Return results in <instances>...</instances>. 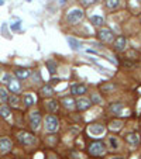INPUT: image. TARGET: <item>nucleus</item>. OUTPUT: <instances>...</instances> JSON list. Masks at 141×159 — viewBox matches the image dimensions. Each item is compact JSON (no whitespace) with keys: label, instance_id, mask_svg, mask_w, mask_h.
<instances>
[{"label":"nucleus","instance_id":"nucleus-15","mask_svg":"<svg viewBox=\"0 0 141 159\" xmlns=\"http://www.w3.org/2000/svg\"><path fill=\"white\" fill-rule=\"evenodd\" d=\"M123 109H124V106H123V103H120V102L112 103L109 107V110L112 114H120L121 111H123Z\"/></svg>","mask_w":141,"mask_h":159},{"label":"nucleus","instance_id":"nucleus-8","mask_svg":"<svg viewBox=\"0 0 141 159\" xmlns=\"http://www.w3.org/2000/svg\"><path fill=\"white\" fill-rule=\"evenodd\" d=\"M126 141H127V144L131 145V147H137L141 141V137L138 132H129V134L126 135Z\"/></svg>","mask_w":141,"mask_h":159},{"label":"nucleus","instance_id":"nucleus-28","mask_svg":"<svg viewBox=\"0 0 141 159\" xmlns=\"http://www.w3.org/2000/svg\"><path fill=\"white\" fill-rule=\"evenodd\" d=\"M8 103H10L12 106H17V104L20 103V99H18V96H17V94H13V96H10V97H8Z\"/></svg>","mask_w":141,"mask_h":159},{"label":"nucleus","instance_id":"nucleus-29","mask_svg":"<svg viewBox=\"0 0 141 159\" xmlns=\"http://www.w3.org/2000/svg\"><path fill=\"white\" fill-rule=\"evenodd\" d=\"M90 102L96 103V104H102V99H100V96H99V94L92 93V96H90Z\"/></svg>","mask_w":141,"mask_h":159},{"label":"nucleus","instance_id":"nucleus-23","mask_svg":"<svg viewBox=\"0 0 141 159\" xmlns=\"http://www.w3.org/2000/svg\"><path fill=\"white\" fill-rule=\"evenodd\" d=\"M8 93H7V89L4 87H0V103H7L8 102Z\"/></svg>","mask_w":141,"mask_h":159},{"label":"nucleus","instance_id":"nucleus-20","mask_svg":"<svg viewBox=\"0 0 141 159\" xmlns=\"http://www.w3.org/2000/svg\"><path fill=\"white\" fill-rule=\"evenodd\" d=\"M90 21H92L93 25H97V27H100V25L105 24V18L102 16H92L90 17Z\"/></svg>","mask_w":141,"mask_h":159},{"label":"nucleus","instance_id":"nucleus-35","mask_svg":"<svg viewBox=\"0 0 141 159\" xmlns=\"http://www.w3.org/2000/svg\"><path fill=\"white\" fill-rule=\"evenodd\" d=\"M109 159H124L123 156H112V158H109Z\"/></svg>","mask_w":141,"mask_h":159},{"label":"nucleus","instance_id":"nucleus-18","mask_svg":"<svg viewBox=\"0 0 141 159\" xmlns=\"http://www.w3.org/2000/svg\"><path fill=\"white\" fill-rule=\"evenodd\" d=\"M109 128L112 131L121 130V128H123V121H121V120H113V121L109 124Z\"/></svg>","mask_w":141,"mask_h":159},{"label":"nucleus","instance_id":"nucleus-5","mask_svg":"<svg viewBox=\"0 0 141 159\" xmlns=\"http://www.w3.org/2000/svg\"><path fill=\"white\" fill-rule=\"evenodd\" d=\"M97 35H99V38H100V41H103V42H112V41H114V34H113V31L110 28H100L99 30V33H97Z\"/></svg>","mask_w":141,"mask_h":159},{"label":"nucleus","instance_id":"nucleus-13","mask_svg":"<svg viewBox=\"0 0 141 159\" xmlns=\"http://www.w3.org/2000/svg\"><path fill=\"white\" fill-rule=\"evenodd\" d=\"M8 90H10V92H13L14 94L20 93V92H21V85H20V82H18V79L13 78L12 80L8 82Z\"/></svg>","mask_w":141,"mask_h":159},{"label":"nucleus","instance_id":"nucleus-33","mask_svg":"<svg viewBox=\"0 0 141 159\" xmlns=\"http://www.w3.org/2000/svg\"><path fill=\"white\" fill-rule=\"evenodd\" d=\"M12 79H13V76H12V75H10V73H6V75L3 76V79H2V80H3V82H6V83H8V82L12 80Z\"/></svg>","mask_w":141,"mask_h":159},{"label":"nucleus","instance_id":"nucleus-10","mask_svg":"<svg viewBox=\"0 0 141 159\" xmlns=\"http://www.w3.org/2000/svg\"><path fill=\"white\" fill-rule=\"evenodd\" d=\"M127 47V40H126L124 35H119V37L114 40V49L117 52H123Z\"/></svg>","mask_w":141,"mask_h":159},{"label":"nucleus","instance_id":"nucleus-24","mask_svg":"<svg viewBox=\"0 0 141 159\" xmlns=\"http://www.w3.org/2000/svg\"><path fill=\"white\" fill-rule=\"evenodd\" d=\"M47 109H48V111H51V113H55V111L58 110V102H56V100H49V102L47 103Z\"/></svg>","mask_w":141,"mask_h":159},{"label":"nucleus","instance_id":"nucleus-34","mask_svg":"<svg viewBox=\"0 0 141 159\" xmlns=\"http://www.w3.org/2000/svg\"><path fill=\"white\" fill-rule=\"evenodd\" d=\"M86 52L88 54H96V51H95V49H86Z\"/></svg>","mask_w":141,"mask_h":159},{"label":"nucleus","instance_id":"nucleus-26","mask_svg":"<svg viewBox=\"0 0 141 159\" xmlns=\"http://www.w3.org/2000/svg\"><path fill=\"white\" fill-rule=\"evenodd\" d=\"M47 68H48V70H49V73L51 75H55L56 73V63L54 61H47Z\"/></svg>","mask_w":141,"mask_h":159},{"label":"nucleus","instance_id":"nucleus-11","mask_svg":"<svg viewBox=\"0 0 141 159\" xmlns=\"http://www.w3.org/2000/svg\"><path fill=\"white\" fill-rule=\"evenodd\" d=\"M90 106H92V103H90V100H89L88 97H81L76 100V110L78 111L88 110V109H90Z\"/></svg>","mask_w":141,"mask_h":159},{"label":"nucleus","instance_id":"nucleus-25","mask_svg":"<svg viewBox=\"0 0 141 159\" xmlns=\"http://www.w3.org/2000/svg\"><path fill=\"white\" fill-rule=\"evenodd\" d=\"M107 144H109V147L112 148V149H117V148H119V139H117L116 137H109Z\"/></svg>","mask_w":141,"mask_h":159},{"label":"nucleus","instance_id":"nucleus-6","mask_svg":"<svg viewBox=\"0 0 141 159\" xmlns=\"http://www.w3.org/2000/svg\"><path fill=\"white\" fill-rule=\"evenodd\" d=\"M41 113L40 111H32L31 114H30V127H31L32 130L35 131L40 128L41 125Z\"/></svg>","mask_w":141,"mask_h":159},{"label":"nucleus","instance_id":"nucleus-2","mask_svg":"<svg viewBox=\"0 0 141 159\" xmlns=\"http://www.w3.org/2000/svg\"><path fill=\"white\" fill-rule=\"evenodd\" d=\"M106 152V145L102 141H95L89 145V154L92 156H100Z\"/></svg>","mask_w":141,"mask_h":159},{"label":"nucleus","instance_id":"nucleus-27","mask_svg":"<svg viewBox=\"0 0 141 159\" xmlns=\"http://www.w3.org/2000/svg\"><path fill=\"white\" fill-rule=\"evenodd\" d=\"M120 0H106V7L107 8H116L119 7Z\"/></svg>","mask_w":141,"mask_h":159},{"label":"nucleus","instance_id":"nucleus-3","mask_svg":"<svg viewBox=\"0 0 141 159\" xmlns=\"http://www.w3.org/2000/svg\"><path fill=\"white\" fill-rule=\"evenodd\" d=\"M17 138H18V142H20L21 145H24V147H30V145H34V144H35V137H34V134L27 132V131L20 132Z\"/></svg>","mask_w":141,"mask_h":159},{"label":"nucleus","instance_id":"nucleus-21","mask_svg":"<svg viewBox=\"0 0 141 159\" xmlns=\"http://www.w3.org/2000/svg\"><path fill=\"white\" fill-rule=\"evenodd\" d=\"M23 102H24L25 107H31L34 103H35V99L32 94H24V97H23Z\"/></svg>","mask_w":141,"mask_h":159},{"label":"nucleus","instance_id":"nucleus-14","mask_svg":"<svg viewBox=\"0 0 141 159\" xmlns=\"http://www.w3.org/2000/svg\"><path fill=\"white\" fill-rule=\"evenodd\" d=\"M61 103H62V106H64L65 109H68V110H73V109H76V102H75L71 96L64 97L62 100H61Z\"/></svg>","mask_w":141,"mask_h":159},{"label":"nucleus","instance_id":"nucleus-1","mask_svg":"<svg viewBox=\"0 0 141 159\" xmlns=\"http://www.w3.org/2000/svg\"><path fill=\"white\" fill-rule=\"evenodd\" d=\"M83 17H85L83 10H81V8H72L66 14V21H68L69 24H76L81 20H83Z\"/></svg>","mask_w":141,"mask_h":159},{"label":"nucleus","instance_id":"nucleus-36","mask_svg":"<svg viewBox=\"0 0 141 159\" xmlns=\"http://www.w3.org/2000/svg\"><path fill=\"white\" fill-rule=\"evenodd\" d=\"M3 4H4V2L3 0H0V6H3Z\"/></svg>","mask_w":141,"mask_h":159},{"label":"nucleus","instance_id":"nucleus-31","mask_svg":"<svg viewBox=\"0 0 141 159\" xmlns=\"http://www.w3.org/2000/svg\"><path fill=\"white\" fill-rule=\"evenodd\" d=\"M81 3L83 4L85 7H88V6H92L93 3H96V0H81Z\"/></svg>","mask_w":141,"mask_h":159},{"label":"nucleus","instance_id":"nucleus-22","mask_svg":"<svg viewBox=\"0 0 141 159\" xmlns=\"http://www.w3.org/2000/svg\"><path fill=\"white\" fill-rule=\"evenodd\" d=\"M10 115H12V111L8 109L7 106H2L0 107V117H3V118H10Z\"/></svg>","mask_w":141,"mask_h":159},{"label":"nucleus","instance_id":"nucleus-19","mask_svg":"<svg viewBox=\"0 0 141 159\" xmlns=\"http://www.w3.org/2000/svg\"><path fill=\"white\" fill-rule=\"evenodd\" d=\"M66 41H68L69 47H71L73 51H78V49H81V42H79V41H76L75 38L68 37V38H66Z\"/></svg>","mask_w":141,"mask_h":159},{"label":"nucleus","instance_id":"nucleus-12","mask_svg":"<svg viewBox=\"0 0 141 159\" xmlns=\"http://www.w3.org/2000/svg\"><path fill=\"white\" fill-rule=\"evenodd\" d=\"M12 148H13L12 139L7 138V137L0 138V152H2V154H6V152H8Z\"/></svg>","mask_w":141,"mask_h":159},{"label":"nucleus","instance_id":"nucleus-9","mask_svg":"<svg viewBox=\"0 0 141 159\" xmlns=\"http://www.w3.org/2000/svg\"><path fill=\"white\" fill-rule=\"evenodd\" d=\"M86 92H88V89H86V86L82 85V83H73V85L71 86V93H72L73 96H83Z\"/></svg>","mask_w":141,"mask_h":159},{"label":"nucleus","instance_id":"nucleus-32","mask_svg":"<svg viewBox=\"0 0 141 159\" xmlns=\"http://www.w3.org/2000/svg\"><path fill=\"white\" fill-rule=\"evenodd\" d=\"M20 21H17V23H14V24H12L10 25V28L13 30V31H18V30H20Z\"/></svg>","mask_w":141,"mask_h":159},{"label":"nucleus","instance_id":"nucleus-38","mask_svg":"<svg viewBox=\"0 0 141 159\" xmlns=\"http://www.w3.org/2000/svg\"><path fill=\"white\" fill-rule=\"evenodd\" d=\"M140 137H141V132H140Z\"/></svg>","mask_w":141,"mask_h":159},{"label":"nucleus","instance_id":"nucleus-17","mask_svg":"<svg viewBox=\"0 0 141 159\" xmlns=\"http://www.w3.org/2000/svg\"><path fill=\"white\" fill-rule=\"evenodd\" d=\"M41 94L44 96V97H51L54 94V87L49 85H45L41 87Z\"/></svg>","mask_w":141,"mask_h":159},{"label":"nucleus","instance_id":"nucleus-7","mask_svg":"<svg viewBox=\"0 0 141 159\" xmlns=\"http://www.w3.org/2000/svg\"><path fill=\"white\" fill-rule=\"evenodd\" d=\"M88 131L89 134L93 135V137H100V135H103L106 132V128L102 124H92V125H89Z\"/></svg>","mask_w":141,"mask_h":159},{"label":"nucleus","instance_id":"nucleus-16","mask_svg":"<svg viewBox=\"0 0 141 159\" xmlns=\"http://www.w3.org/2000/svg\"><path fill=\"white\" fill-rule=\"evenodd\" d=\"M14 75H16L17 79H27L28 76L31 75V72L28 69H25V68H18V69H16Z\"/></svg>","mask_w":141,"mask_h":159},{"label":"nucleus","instance_id":"nucleus-30","mask_svg":"<svg viewBox=\"0 0 141 159\" xmlns=\"http://www.w3.org/2000/svg\"><path fill=\"white\" fill-rule=\"evenodd\" d=\"M114 87H116V86L112 85V83H107V85H102V86H100L102 90H113Z\"/></svg>","mask_w":141,"mask_h":159},{"label":"nucleus","instance_id":"nucleus-4","mask_svg":"<svg viewBox=\"0 0 141 159\" xmlns=\"http://www.w3.org/2000/svg\"><path fill=\"white\" fill-rule=\"evenodd\" d=\"M59 128V121L55 115H47L45 117V131L47 132H55Z\"/></svg>","mask_w":141,"mask_h":159},{"label":"nucleus","instance_id":"nucleus-37","mask_svg":"<svg viewBox=\"0 0 141 159\" xmlns=\"http://www.w3.org/2000/svg\"><path fill=\"white\" fill-rule=\"evenodd\" d=\"M140 21H141V17H140Z\"/></svg>","mask_w":141,"mask_h":159}]
</instances>
